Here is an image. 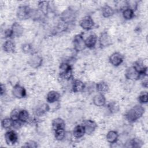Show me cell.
Here are the masks:
<instances>
[{
  "label": "cell",
  "instance_id": "cell-1",
  "mask_svg": "<svg viewBox=\"0 0 148 148\" xmlns=\"http://www.w3.org/2000/svg\"><path fill=\"white\" fill-rule=\"evenodd\" d=\"M145 113V108L141 105H135L125 114L126 119L130 123H134L140 119Z\"/></svg>",
  "mask_w": 148,
  "mask_h": 148
},
{
  "label": "cell",
  "instance_id": "cell-2",
  "mask_svg": "<svg viewBox=\"0 0 148 148\" xmlns=\"http://www.w3.org/2000/svg\"><path fill=\"white\" fill-rule=\"evenodd\" d=\"M33 9L27 5L20 6L17 10V17L20 20H24L31 18Z\"/></svg>",
  "mask_w": 148,
  "mask_h": 148
},
{
  "label": "cell",
  "instance_id": "cell-3",
  "mask_svg": "<svg viewBox=\"0 0 148 148\" xmlns=\"http://www.w3.org/2000/svg\"><path fill=\"white\" fill-rule=\"evenodd\" d=\"M60 77L64 80H68L72 77V69L70 64L67 62H62L59 67Z\"/></svg>",
  "mask_w": 148,
  "mask_h": 148
},
{
  "label": "cell",
  "instance_id": "cell-4",
  "mask_svg": "<svg viewBox=\"0 0 148 148\" xmlns=\"http://www.w3.org/2000/svg\"><path fill=\"white\" fill-rule=\"evenodd\" d=\"M60 18L64 24L66 25L71 24L76 19L75 12L71 9H67L61 13Z\"/></svg>",
  "mask_w": 148,
  "mask_h": 148
},
{
  "label": "cell",
  "instance_id": "cell-5",
  "mask_svg": "<svg viewBox=\"0 0 148 148\" xmlns=\"http://www.w3.org/2000/svg\"><path fill=\"white\" fill-rule=\"evenodd\" d=\"M73 46L74 49L77 51H82L86 48L85 40L81 34L76 35L73 39Z\"/></svg>",
  "mask_w": 148,
  "mask_h": 148
},
{
  "label": "cell",
  "instance_id": "cell-6",
  "mask_svg": "<svg viewBox=\"0 0 148 148\" xmlns=\"http://www.w3.org/2000/svg\"><path fill=\"white\" fill-rule=\"evenodd\" d=\"M125 76L127 79L133 81L138 80L139 79H142L140 73L134 66L128 67L126 69L125 72Z\"/></svg>",
  "mask_w": 148,
  "mask_h": 148
},
{
  "label": "cell",
  "instance_id": "cell-7",
  "mask_svg": "<svg viewBox=\"0 0 148 148\" xmlns=\"http://www.w3.org/2000/svg\"><path fill=\"white\" fill-rule=\"evenodd\" d=\"M5 140L8 145L12 146L14 145L18 140V135L13 130H9L5 132Z\"/></svg>",
  "mask_w": 148,
  "mask_h": 148
},
{
  "label": "cell",
  "instance_id": "cell-8",
  "mask_svg": "<svg viewBox=\"0 0 148 148\" xmlns=\"http://www.w3.org/2000/svg\"><path fill=\"white\" fill-rule=\"evenodd\" d=\"M12 92L15 98L18 99L24 98L27 95V92L25 88L20 85L19 83L13 87Z\"/></svg>",
  "mask_w": 148,
  "mask_h": 148
},
{
  "label": "cell",
  "instance_id": "cell-9",
  "mask_svg": "<svg viewBox=\"0 0 148 148\" xmlns=\"http://www.w3.org/2000/svg\"><path fill=\"white\" fill-rule=\"evenodd\" d=\"M94 22L90 16L84 17L80 21V26L86 31L91 30L94 27Z\"/></svg>",
  "mask_w": 148,
  "mask_h": 148
},
{
  "label": "cell",
  "instance_id": "cell-10",
  "mask_svg": "<svg viewBox=\"0 0 148 148\" xmlns=\"http://www.w3.org/2000/svg\"><path fill=\"white\" fill-rule=\"evenodd\" d=\"M112 39L107 32H103L99 38V46L101 48L106 47L112 44Z\"/></svg>",
  "mask_w": 148,
  "mask_h": 148
},
{
  "label": "cell",
  "instance_id": "cell-11",
  "mask_svg": "<svg viewBox=\"0 0 148 148\" xmlns=\"http://www.w3.org/2000/svg\"><path fill=\"white\" fill-rule=\"evenodd\" d=\"M83 125L84 127L86 134L87 135H91L92 134L97 127V123L90 119L84 120L83 121Z\"/></svg>",
  "mask_w": 148,
  "mask_h": 148
},
{
  "label": "cell",
  "instance_id": "cell-12",
  "mask_svg": "<svg viewBox=\"0 0 148 148\" xmlns=\"http://www.w3.org/2000/svg\"><path fill=\"white\" fill-rule=\"evenodd\" d=\"M42 62L43 59L40 56L37 54H33L29 58L28 61V64L32 68L36 69L42 65Z\"/></svg>",
  "mask_w": 148,
  "mask_h": 148
},
{
  "label": "cell",
  "instance_id": "cell-13",
  "mask_svg": "<svg viewBox=\"0 0 148 148\" xmlns=\"http://www.w3.org/2000/svg\"><path fill=\"white\" fill-rule=\"evenodd\" d=\"M123 56L119 52L113 53L109 57L110 63L114 66H118L121 64L123 61Z\"/></svg>",
  "mask_w": 148,
  "mask_h": 148
},
{
  "label": "cell",
  "instance_id": "cell-14",
  "mask_svg": "<svg viewBox=\"0 0 148 148\" xmlns=\"http://www.w3.org/2000/svg\"><path fill=\"white\" fill-rule=\"evenodd\" d=\"M2 47L3 50L8 53H13L16 50L15 43L11 39H8L6 40L3 43Z\"/></svg>",
  "mask_w": 148,
  "mask_h": 148
},
{
  "label": "cell",
  "instance_id": "cell-15",
  "mask_svg": "<svg viewBox=\"0 0 148 148\" xmlns=\"http://www.w3.org/2000/svg\"><path fill=\"white\" fill-rule=\"evenodd\" d=\"M97 42V36L96 34L92 33L86 39L85 43L86 47L89 49H93L95 46V45Z\"/></svg>",
  "mask_w": 148,
  "mask_h": 148
},
{
  "label": "cell",
  "instance_id": "cell-16",
  "mask_svg": "<svg viewBox=\"0 0 148 148\" xmlns=\"http://www.w3.org/2000/svg\"><path fill=\"white\" fill-rule=\"evenodd\" d=\"M51 125L54 131L59 129H65V123L64 120L60 117H57L53 119Z\"/></svg>",
  "mask_w": 148,
  "mask_h": 148
},
{
  "label": "cell",
  "instance_id": "cell-17",
  "mask_svg": "<svg viewBox=\"0 0 148 148\" xmlns=\"http://www.w3.org/2000/svg\"><path fill=\"white\" fill-rule=\"evenodd\" d=\"M60 98V94L57 91L52 90L47 93L46 96V100L50 103H54L56 102H58Z\"/></svg>",
  "mask_w": 148,
  "mask_h": 148
},
{
  "label": "cell",
  "instance_id": "cell-18",
  "mask_svg": "<svg viewBox=\"0 0 148 148\" xmlns=\"http://www.w3.org/2000/svg\"><path fill=\"white\" fill-rule=\"evenodd\" d=\"M11 29L12 30L13 36H16V37L21 36L23 35V32H24L23 27L21 26V24H20L17 22H14L12 24Z\"/></svg>",
  "mask_w": 148,
  "mask_h": 148
},
{
  "label": "cell",
  "instance_id": "cell-19",
  "mask_svg": "<svg viewBox=\"0 0 148 148\" xmlns=\"http://www.w3.org/2000/svg\"><path fill=\"white\" fill-rule=\"evenodd\" d=\"M93 103L97 106H104L106 103V98L104 94L98 93L95 95L92 99Z\"/></svg>",
  "mask_w": 148,
  "mask_h": 148
},
{
  "label": "cell",
  "instance_id": "cell-20",
  "mask_svg": "<svg viewBox=\"0 0 148 148\" xmlns=\"http://www.w3.org/2000/svg\"><path fill=\"white\" fill-rule=\"evenodd\" d=\"M50 110V107L47 103H42L36 107L35 109V113L36 116H41Z\"/></svg>",
  "mask_w": 148,
  "mask_h": 148
},
{
  "label": "cell",
  "instance_id": "cell-21",
  "mask_svg": "<svg viewBox=\"0 0 148 148\" xmlns=\"http://www.w3.org/2000/svg\"><path fill=\"white\" fill-rule=\"evenodd\" d=\"M85 134V129L83 125H77L73 130V135L76 138H80L83 137Z\"/></svg>",
  "mask_w": 148,
  "mask_h": 148
},
{
  "label": "cell",
  "instance_id": "cell-22",
  "mask_svg": "<svg viewBox=\"0 0 148 148\" xmlns=\"http://www.w3.org/2000/svg\"><path fill=\"white\" fill-rule=\"evenodd\" d=\"M106 138L107 141L109 143L111 144H114V143H116L118 140L119 134L117 131L111 130L107 133Z\"/></svg>",
  "mask_w": 148,
  "mask_h": 148
},
{
  "label": "cell",
  "instance_id": "cell-23",
  "mask_svg": "<svg viewBox=\"0 0 148 148\" xmlns=\"http://www.w3.org/2000/svg\"><path fill=\"white\" fill-rule=\"evenodd\" d=\"M85 85L83 82L80 80H75L73 82L72 89L74 92H79L83 91Z\"/></svg>",
  "mask_w": 148,
  "mask_h": 148
},
{
  "label": "cell",
  "instance_id": "cell-24",
  "mask_svg": "<svg viewBox=\"0 0 148 148\" xmlns=\"http://www.w3.org/2000/svg\"><path fill=\"white\" fill-rule=\"evenodd\" d=\"M38 9L40 13L47 15L49 10V2L46 1H39L38 2Z\"/></svg>",
  "mask_w": 148,
  "mask_h": 148
},
{
  "label": "cell",
  "instance_id": "cell-25",
  "mask_svg": "<svg viewBox=\"0 0 148 148\" xmlns=\"http://www.w3.org/2000/svg\"><path fill=\"white\" fill-rule=\"evenodd\" d=\"M127 145L125 147H134V148H139L141 147L143 144V142L139 138H133L128 141V143H126Z\"/></svg>",
  "mask_w": 148,
  "mask_h": 148
},
{
  "label": "cell",
  "instance_id": "cell-26",
  "mask_svg": "<svg viewBox=\"0 0 148 148\" xmlns=\"http://www.w3.org/2000/svg\"><path fill=\"white\" fill-rule=\"evenodd\" d=\"M96 89L99 93L104 94L105 93H106L108 92L109 87L108 84L106 82L103 81H101L97 83Z\"/></svg>",
  "mask_w": 148,
  "mask_h": 148
},
{
  "label": "cell",
  "instance_id": "cell-27",
  "mask_svg": "<svg viewBox=\"0 0 148 148\" xmlns=\"http://www.w3.org/2000/svg\"><path fill=\"white\" fill-rule=\"evenodd\" d=\"M101 12L102 16L106 18L112 16L114 13V10L113 9V8H112L108 5H105L103 6H102Z\"/></svg>",
  "mask_w": 148,
  "mask_h": 148
},
{
  "label": "cell",
  "instance_id": "cell-28",
  "mask_svg": "<svg viewBox=\"0 0 148 148\" xmlns=\"http://www.w3.org/2000/svg\"><path fill=\"white\" fill-rule=\"evenodd\" d=\"M107 108L110 113H116L120 110V106L117 102L116 101H112L109 102L107 105Z\"/></svg>",
  "mask_w": 148,
  "mask_h": 148
},
{
  "label": "cell",
  "instance_id": "cell-29",
  "mask_svg": "<svg viewBox=\"0 0 148 148\" xmlns=\"http://www.w3.org/2000/svg\"><path fill=\"white\" fill-rule=\"evenodd\" d=\"M13 120L10 117H6L2 120L1 125L2 127L4 129H10L13 127Z\"/></svg>",
  "mask_w": 148,
  "mask_h": 148
},
{
  "label": "cell",
  "instance_id": "cell-30",
  "mask_svg": "<svg viewBox=\"0 0 148 148\" xmlns=\"http://www.w3.org/2000/svg\"><path fill=\"white\" fill-rule=\"evenodd\" d=\"M18 120L23 123H27L29 120V114L27 110L21 109L20 111Z\"/></svg>",
  "mask_w": 148,
  "mask_h": 148
},
{
  "label": "cell",
  "instance_id": "cell-31",
  "mask_svg": "<svg viewBox=\"0 0 148 148\" xmlns=\"http://www.w3.org/2000/svg\"><path fill=\"white\" fill-rule=\"evenodd\" d=\"M122 14L125 20H131L134 17V12L129 8H125L122 10Z\"/></svg>",
  "mask_w": 148,
  "mask_h": 148
},
{
  "label": "cell",
  "instance_id": "cell-32",
  "mask_svg": "<svg viewBox=\"0 0 148 148\" xmlns=\"http://www.w3.org/2000/svg\"><path fill=\"white\" fill-rule=\"evenodd\" d=\"M65 129H59L54 131V137L56 140L59 141L62 140L65 138Z\"/></svg>",
  "mask_w": 148,
  "mask_h": 148
},
{
  "label": "cell",
  "instance_id": "cell-33",
  "mask_svg": "<svg viewBox=\"0 0 148 148\" xmlns=\"http://www.w3.org/2000/svg\"><path fill=\"white\" fill-rule=\"evenodd\" d=\"M127 8H129L135 11L138 7V2L136 1H125Z\"/></svg>",
  "mask_w": 148,
  "mask_h": 148
},
{
  "label": "cell",
  "instance_id": "cell-34",
  "mask_svg": "<svg viewBox=\"0 0 148 148\" xmlns=\"http://www.w3.org/2000/svg\"><path fill=\"white\" fill-rule=\"evenodd\" d=\"M20 109H14L12 110L10 114V117L13 120H18V116H19V113H20Z\"/></svg>",
  "mask_w": 148,
  "mask_h": 148
},
{
  "label": "cell",
  "instance_id": "cell-35",
  "mask_svg": "<svg viewBox=\"0 0 148 148\" xmlns=\"http://www.w3.org/2000/svg\"><path fill=\"white\" fill-rule=\"evenodd\" d=\"M147 100H148V97H147V92H143L138 97V101L141 103H146L147 102Z\"/></svg>",
  "mask_w": 148,
  "mask_h": 148
},
{
  "label": "cell",
  "instance_id": "cell-36",
  "mask_svg": "<svg viewBox=\"0 0 148 148\" xmlns=\"http://www.w3.org/2000/svg\"><path fill=\"white\" fill-rule=\"evenodd\" d=\"M23 147H30V148H36L39 147L38 143L34 141V140H29L24 143V145H23Z\"/></svg>",
  "mask_w": 148,
  "mask_h": 148
},
{
  "label": "cell",
  "instance_id": "cell-37",
  "mask_svg": "<svg viewBox=\"0 0 148 148\" xmlns=\"http://www.w3.org/2000/svg\"><path fill=\"white\" fill-rule=\"evenodd\" d=\"M21 49L24 53H29L32 52V46L29 43H25L22 45Z\"/></svg>",
  "mask_w": 148,
  "mask_h": 148
},
{
  "label": "cell",
  "instance_id": "cell-38",
  "mask_svg": "<svg viewBox=\"0 0 148 148\" xmlns=\"http://www.w3.org/2000/svg\"><path fill=\"white\" fill-rule=\"evenodd\" d=\"M4 36L5 38H9V39L14 37L12 29H6L4 32Z\"/></svg>",
  "mask_w": 148,
  "mask_h": 148
},
{
  "label": "cell",
  "instance_id": "cell-39",
  "mask_svg": "<svg viewBox=\"0 0 148 148\" xmlns=\"http://www.w3.org/2000/svg\"><path fill=\"white\" fill-rule=\"evenodd\" d=\"M24 123H23L22 121H20L19 120H13V127L15 129H20Z\"/></svg>",
  "mask_w": 148,
  "mask_h": 148
},
{
  "label": "cell",
  "instance_id": "cell-40",
  "mask_svg": "<svg viewBox=\"0 0 148 148\" xmlns=\"http://www.w3.org/2000/svg\"><path fill=\"white\" fill-rule=\"evenodd\" d=\"M0 89H1V90H0L1 95L2 96L6 92V86H5V85L3 84V83H1V86H0Z\"/></svg>",
  "mask_w": 148,
  "mask_h": 148
},
{
  "label": "cell",
  "instance_id": "cell-41",
  "mask_svg": "<svg viewBox=\"0 0 148 148\" xmlns=\"http://www.w3.org/2000/svg\"><path fill=\"white\" fill-rule=\"evenodd\" d=\"M142 86L145 87V88H147V84H148V82H147V79H146L145 80H143V81L142 82Z\"/></svg>",
  "mask_w": 148,
  "mask_h": 148
}]
</instances>
